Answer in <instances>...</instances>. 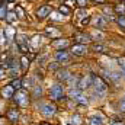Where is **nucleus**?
I'll use <instances>...</instances> for the list:
<instances>
[{
    "label": "nucleus",
    "mask_w": 125,
    "mask_h": 125,
    "mask_svg": "<svg viewBox=\"0 0 125 125\" xmlns=\"http://www.w3.org/2000/svg\"><path fill=\"white\" fill-rule=\"evenodd\" d=\"M92 87H93V94L96 97H99V99H103V97L106 96V93H108V86H106V83H105L100 77H97V76H93Z\"/></svg>",
    "instance_id": "obj_1"
},
{
    "label": "nucleus",
    "mask_w": 125,
    "mask_h": 125,
    "mask_svg": "<svg viewBox=\"0 0 125 125\" xmlns=\"http://www.w3.org/2000/svg\"><path fill=\"white\" fill-rule=\"evenodd\" d=\"M38 109L45 116H52L57 112V106L54 103H51V102H41V103H38Z\"/></svg>",
    "instance_id": "obj_2"
},
{
    "label": "nucleus",
    "mask_w": 125,
    "mask_h": 125,
    "mask_svg": "<svg viewBox=\"0 0 125 125\" xmlns=\"http://www.w3.org/2000/svg\"><path fill=\"white\" fill-rule=\"evenodd\" d=\"M68 96H70V99H73V100H76L79 103H83V105L87 103V99L84 97L83 92L79 87H70L68 89Z\"/></svg>",
    "instance_id": "obj_3"
},
{
    "label": "nucleus",
    "mask_w": 125,
    "mask_h": 125,
    "mask_svg": "<svg viewBox=\"0 0 125 125\" xmlns=\"http://www.w3.org/2000/svg\"><path fill=\"white\" fill-rule=\"evenodd\" d=\"M50 97L52 100H62L64 99V89L60 83L54 84L51 89H50Z\"/></svg>",
    "instance_id": "obj_4"
},
{
    "label": "nucleus",
    "mask_w": 125,
    "mask_h": 125,
    "mask_svg": "<svg viewBox=\"0 0 125 125\" xmlns=\"http://www.w3.org/2000/svg\"><path fill=\"white\" fill-rule=\"evenodd\" d=\"M15 100H16V103L19 105V106H28V103H29V94L28 92H25V90H19V92H16L15 94Z\"/></svg>",
    "instance_id": "obj_5"
},
{
    "label": "nucleus",
    "mask_w": 125,
    "mask_h": 125,
    "mask_svg": "<svg viewBox=\"0 0 125 125\" xmlns=\"http://www.w3.org/2000/svg\"><path fill=\"white\" fill-rule=\"evenodd\" d=\"M86 52H87V47L84 44H74L71 47V54H74L77 57H83V55H86Z\"/></svg>",
    "instance_id": "obj_6"
},
{
    "label": "nucleus",
    "mask_w": 125,
    "mask_h": 125,
    "mask_svg": "<svg viewBox=\"0 0 125 125\" xmlns=\"http://www.w3.org/2000/svg\"><path fill=\"white\" fill-rule=\"evenodd\" d=\"M74 41L77 44H87L92 41V35H87V33H83V32H76L74 33Z\"/></svg>",
    "instance_id": "obj_7"
},
{
    "label": "nucleus",
    "mask_w": 125,
    "mask_h": 125,
    "mask_svg": "<svg viewBox=\"0 0 125 125\" xmlns=\"http://www.w3.org/2000/svg\"><path fill=\"white\" fill-rule=\"evenodd\" d=\"M92 82H93V76H87V77H80V80H79V84H77V87L83 92L84 89H87V87H90L92 86Z\"/></svg>",
    "instance_id": "obj_8"
},
{
    "label": "nucleus",
    "mask_w": 125,
    "mask_h": 125,
    "mask_svg": "<svg viewBox=\"0 0 125 125\" xmlns=\"http://www.w3.org/2000/svg\"><path fill=\"white\" fill-rule=\"evenodd\" d=\"M55 60L57 62H68L70 61V54L67 50H60L57 54H55Z\"/></svg>",
    "instance_id": "obj_9"
},
{
    "label": "nucleus",
    "mask_w": 125,
    "mask_h": 125,
    "mask_svg": "<svg viewBox=\"0 0 125 125\" xmlns=\"http://www.w3.org/2000/svg\"><path fill=\"white\" fill-rule=\"evenodd\" d=\"M51 6H48V4H44V6H41L39 9H38V12H36V15H38V18L39 19H44V18H47L50 13H51Z\"/></svg>",
    "instance_id": "obj_10"
},
{
    "label": "nucleus",
    "mask_w": 125,
    "mask_h": 125,
    "mask_svg": "<svg viewBox=\"0 0 125 125\" xmlns=\"http://www.w3.org/2000/svg\"><path fill=\"white\" fill-rule=\"evenodd\" d=\"M6 116H7V119L10 121V122H18V119H19V112H18V109L16 108H10L9 111H7V114H6Z\"/></svg>",
    "instance_id": "obj_11"
},
{
    "label": "nucleus",
    "mask_w": 125,
    "mask_h": 125,
    "mask_svg": "<svg viewBox=\"0 0 125 125\" xmlns=\"http://www.w3.org/2000/svg\"><path fill=\"white\" fill-rule=\"evenodd\" d=\"M1 94H3L4 99H10V97H13V96H15V89H13V86H12V84L4 86L3 90H1Z\"/></svg>",
    "instance_id": "obj_12"
},
{
    "label": "nucleus",
    "mask_w": 125,
    "mask_h": 125,
    "mask_svg": "<svg viewBox=\"0 0 125 125\" xmlns=\"http://www.w3.org/2000/svg\"><path fill=\"white\" fill-rule=\"evenodd\" d=\"M94 26H96V29L99 28V29H103L105 26H106V19L103 18V16H96V19H94Z\"/></svg>",
    "instance_id": "obj_13"
},
{
    "label": "nucleus",
    "mask_w": 125,
    "mask_h": 125,
    "mask_svg": "<svg viewBox=\"0 0 125 125\" xmlns=\"http://www.w3.org/2000/svg\"><path fill=\"white\" fill-rule=\"evenodd\" d=\"M70 76H71V74H70L68 70H65V68H62V70H58V71H57V77H58V80H62V82H67Z\"/></svg>",
    "instance_id": "obj_14"
},
{
    "label": "nucleus",
    "mask_w": 125,
    "mask_h": 125,
    "mask_svg": "<svg viewBox=\"0 0 125 125\" xmlns=\"http://www.w3.org/2000/svg\"><path fill=\"white\" fill-rule=\"evenodd\" d=\"M89 125H103V118L100 116V115H93L92 118H90V121H89Z\"/></svg>",
    "instance_id": "obj_15"
},
{
    "label": "nucleus",
    "mask_w": 125,
    "mask_h": 125,
    "mask_svg": "<svg viewBox=\"0 0 125 125\" xmlns=\"http://www.w3.org/2000/svg\"><path fill=\"white\" fill-rule=\"evenodd\" d=\"M29 61H31V58H28L26 55H23V57L21 58V62H22V71H26V70H28Z\"/></svg>",
    "instance_id": "obj_16"
},
{
    "label": "nucleus",
    "mask_w": 125,
    "mask_h": 125,
    "mask_svg": "<svg viewBox=\"0 0 125 125\" xmlns=\"http://www.w3.org/2000/svg\"><path fill=\"white\" fill-rule=\"evenodd\" d=\"M52 28H54V26H48L47 31H45V33H47L48 36H51V38L58 36V35H60V31H55V29H52Z\"/></svg>",
    "instance_id": "obj_17"
},
{
    "label": "nucleus",
    "mask_w": 125,
    "mask_h": 125,
    "mask_svg": "<svg viewBox=\"0 0 125 125\" xmlns=\"http://www.w3.org/2000/svg\"><path fill=\"white\" fill-rule=\"evenodd\" d=\"M118 65H119L122 74L125 76V57H119V58H118Z\"/></svg>",
    "instance_id": "obj_18"
},
{
    "label": "nucleus",
    "mask_w": 125,
    "mask_h": 125,
    "mask_svg": "<svg viewBox=\"0 0 125 125\" xmlns=\"http://www.w3.org/2000/svg\"><path fill=\"white\" fill-rule=\"evenodd\" d=\"M67 45V39H57L52 42V47H65Z\"/></svg>",
    "instance_id": "obj_19"
},
{
    "label": "nucleus",
    "mask_w": 125,
    "mask_h": 125,
    "mask_svg": "<svg viewBox=\"0 0 125 125\" xmlns=\"http://www.w3.org/2000/svg\"><path fill=\"white\" fill-rule=\"evenodd\" d=\"M92 50L96 51V52H103L105 51V47L100 45V44H92Z\"/></svg>",
    "instance_id": "obj_20"
},
{
    "label": "nucleus",
    "mask_w": 125,
    "mask_h": 125,
    "mask_svg": "<svg viewBox=\"0 0 125 125\" xmlns=\"http://www.w3.org/2000/svg\"><path fill=\"white\" fill-rule=\"evenodd\" d=\"M116 22H118V25H119L121 28H124V29H125V16H124V15H119V16H118V19H116Z\"/></svg>",
    "instance_id": "obj_21"
},
{
    "label": "nucleus",
    "mask_w": 125,
    "mask_h": 125,
    "mask_svg": "<svg viewBox=\"0 0 125 125\" xmlns=\"http://www.w3.org/2000/svg\"><path fill=\"white\" fill-rule=\"evenodd\" d=\"M12 86H13V89H15V90L21 89V87H22V80H21V79H16V80L12 83Z\"/></svg>",
    "instance_id": "obj_22"
},
{
    "label": "nucleus",
    "mask_w": 125,
    "mask_h": 125,
    "mask_svg": "<svg viewBox=\"0 0 125 125\" xmlns=\"http://www.w3.org/2000/svg\"><path fill=\"white\" fill-rule=\"evenodd\" d=\"M6 21H7V23H13V22L16 21L15 13H9V15H6Z\"/></svg>",
    "instance_id": "obj_23"
},
{
    "label": "nucleus",
    "mask_w": 125,
    "mask_h": 125,
    "mask_svg": "<svg viewBox=\"0 0 125 125\" xmlns=\"http://www.w3.org/2000/svg\"><path fill=\"white\" fill-rule=\"evenodd\" d=\"M6 15H7L6 6H0V19H6Z\"/></svg>",
    "instance_id": "obj_24"
},
{
    "label": "nucleus",
    "mask_w": 125,
    "mask_h": 125,
    "mask_svg": "<svg viewBox=\"0 0 125 125\" xmlns=\"http://www.w3.org/2000/svg\"><path fill=\"white\" fill-rule=\"evenodd\" d=\"M60 12H61L62 15H68V13H70V9H68L65 4H61V6H60Z\"/></svg>",
    "instance_id": "obj_25"
},
{
    "label": "nucleus",
    "mask_w": 125,
    "mask_h": 125,
    "mask_svg": "<svg viewBox=\"0 0 125 125\" xmlns=\"http://www.w3.org/2000/svg\"><path fill=\"white\" fill-rule=\"evenodd\" d=\"M42 93V89H41V86H35V92H33V97H38V96H41Z\"/></svg>",
    "instance_id": "obj_26"
},
{
    "label": "nucleus",
    "mask_w": 125,
    "mask_h": 125,
    "mask_svg": "<svg viewBox=\"0 0 125 125\" xmlns=\"http://www.w3.org/2000/svg\"><path fill=\"white\" fill-rule=\"evenodd\" d=\"M119 109H121L122 112H125V94L121 97V100H119Z\"/></svg>",
    "instance_id": "obj_27"
},
{
    "label": "nucleus",
    "mask_w": 125,
    "mask_h": 125,
    "mask_svg": "<svg viewBox=\"0 0 125 125\" xmlns=\"http://www.w3.org/2000/svg\"><path fill=\"white\" fill-rule=\"evenodd\" d=\"M76 1H77V4H79L80 7H86V6H87V1H89V0H76Z\"/></svg>",
    "instance_id": "obj_28"
},
{
    "label": "nucleus",
    "mask_w": 125,
    "mask_h": 125,
    "mask_svg": "<svg viewBox=\"0 0 125 125\" xmlns=\"http://www.w3.org/2000/svg\"><path fill=\"white\" fill-rule=\"evenodd\" d=\"M115 10H116V12H119L121 15H124V12H125V6L119 4V6H116V7H115Z\"/></svg>",
    "instance_id": "obj_29"
},
{
    "label": "nucleus",
    "mask_w": 125,
    "mask_h": 125,
    "mask_svg": "<svg viewBox=\"0 0 125 125\" xmlns=\"http://www.w3.org/2000/svg\"><path fill=\"white\" fill-rule=\"evenodd\" d=\"M84 15H86V10H84V9H80V10L77 12V18H79V19H80V18H83Z\"/></svg>",
    "instance_id": "obj_30"
},
{
    "label": "nucleus",
    "mask_w": 125,
    "mask_h": 125,
    "mask_svg": "<svg viewBox=\"0 0 125 125\" xmlns=\"http://www.w3.org/2000/svg\"><path fill=\"white\" fill-rule=\"evenodd\" d=\"M16 12H18L19 18H23V9L22 7H16Z\"/></svg>",
    "instance_id": "obj_31"
},
{
    "label": "nucleus",
    "mask_w": 125,
    "mask_h": 125,
    "mask_svg": "<svg viewBox=\"0 0 125 125\" xmlns=\"http://www.w3.org/2000/svg\"><path fill=\"white\" fill-rule=\"evenodd\" d=\"M90 22V16H87V18H84L83 21H82V25H87Z\"/></svg>",
    "instance_id": "obj_32"
},
{
    "label": "nucleus",
    "mask_w": 125,
    "mask_h": 125,
    "mask_svg": "<svg viewBox=\"0 0 125 125\" xmlns=\"http://www.w3.org/2000/svg\"><path fill=\"white\" fill-rule=\"evenodd\" d=\"M4 73H6V71H4V67L1 65V67H0V79H1L3 76H4Z\"/></svg>",
    "instance_id": "obj_33"
},
{
    "label": "nucleus",
    "mask_w": 125,
    "mask_h": 125,
    "mask_svg": "<svg viewBox=\"0 0 125 125\" xmlns=\"http://www.w3.org/2000/svg\"><path fill=\"white\" fill-rule=\"evenodd\" d=\"M76 124L80 125V116H79V115H76Z\"/></svg>",
    "instance_id": "obj_34"
},
{
    "label": "nucleus",
    "mask_w": 125,
    "mask_h": 125,
    "mask_svg": "<svg viewBox=\"0 0 125 125\" xmlns=\"http://www.w3.org/2000/svg\"><path fill=\"white\" fill-rule=\"evenodd\" d=\"M94 1H99V3H103L105 0H94Z\"/></svg>",
    "instance_id": "obj_35"
},
{
    "label": "nucleus",
    "mask_w": 125,
    "mask_h": 125,
    "mask_svg": "<svg viewBox=\"0 0 125 125\" xmlns=\"http://www.w3.org/2000/svg\"><path fill=\"white\" fill-rule=\"evenodd\" d=\"M111 125H115V122H111ZM118 125H121V124H118Z\"/></svg>",
    "instance_id": "obj_36"
},
{
    "label": "nucleus",
    "mask_w": 125,
    "mask_h": 125,
    "mask_svg": "<svg viewBox=\"0 0 125 125\" xmlns=\"http://www.w3.org/2000/svg\"><path fill=\"white\" fill-rule=\"evenodd\" d=\"M7 1H13V0H7Z\"/></svg>",
    "instance_id": "obj_37"
}]
</instances>
